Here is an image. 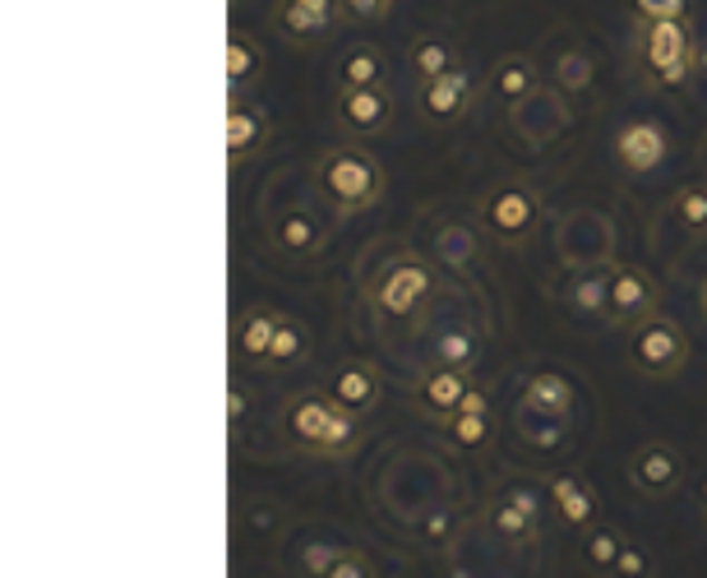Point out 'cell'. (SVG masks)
I'll return each instance as SVG.
<instances>
[{"label": "cell", "instance_id": "44dd1931", "mask_svg": "<svg viewBox=\"0 0 707 578\" xmlns=\"http://www.w3.org/2000/svg\"><path fill=\"white\" fill-rule=\"evenodd\" d=\"M485 88H490V98H495V102L518 107L522 98H532L537 88H541L537 60L532 56H504V60H495V70H490Z\"/></svg>", "mask_w": 707, "mask_h": 578}, {"label": "cell", "instance_id": "9c48e42d", "mask_svg": "<svg viewBox=\"0 0 707 578\" xmlns=\"http://www.w3.org/2000/svg\"><path fill=\"white\" fill-rule=\"evenodd\" d=\"M629 481H634L638 496L666 500V496L680 491V481H685V453L675 444H666V440L638 444L634 459H629Z\"/></svg>", "mask_w": 707, "mask_h": 578}, {"label": "cell", "instance_id": "4316f807", "mask_svg": "<svg viewBox=\"0 0 707 578\" xmlns=\"http://www.w3.org/2000/svg\"><path fill=\"white\" fill-rule=\"evenodd\" d=\"M305 356H311V333H305L301 320L283 315L278 333H273V347L264 356V371H292V366H301Z\"/></svg>", "mask_w": 707, "mask_h": 578}, {"label": "cell", "instance_id": "8d00e7d4", "mask_svg": "<svg viewBox=\"0 0 707 578\" xmlns=\"http://www.w3.org/2000/svg\"><path fill=\"white\" fill-rule=\"evenodd\" d=\"M453 532H458V519L449 509H430L425 519L416 523V537L425 541V546H449L453 541Z\"/></svg>", "mask_w": 707, "mask_h": 578}, {"label": "cell", "instance_id": "d4e9b609", "mask_svg": "<svg viewBox=\"0 0 707 578\" xmlns=\"http://www.w3.org/2000/svg\"><path fill=\"white\" fill-rule=\"evenodd\" d=\"M223 66H227V84H232V94H240V88L259 84V75H264V51H259V42H255V38L232 33V38H227V51H223Z\"/></svg>", "mask_w": 707, "mask_h": 578}, {"label": "cell", "instance_id": "f35d334b", "mask_svg": "<svg viewBox=\"0 0 707 578\" xmlns=\"http://www.w3.org/2000/svg\"><path fill=\"white\" fill-rule=\"evenodd\" d=\"M615 574H625V578H642V574H652V560L642 546L625 541V551H620V565H615Z\"/></svg>", "mask_w": 707, "mask_h": 578}, {"label": "cell", "instance_id": "8fae6325", "mask_svg": "<svg viewBox=\"0 0 707 578\" xmlns=\"http://www.w3.org/2000/svg\"><path fill=\"white\" fill-rule=\"evenodd\" d=\"M485 532H495L504 546H537L541 541V500L532 491H504L485 504Z\"/></svg>", "mask_w": 707, "mask_h": 578}, {"label": "cell", "instance_id": "836d02e7", "mask_svg": "<svg viewBox=\"0 0 707 578\" xmlns=\"http://www.w3.org/2000/svg\"><path fill=\"white\" fill-rule=\"evenodd\" d=\"M556 88L560 94H588L592 88V56L588 51H564L556 66Z\"/></svg>", "mask_w": 707, "mask_h": 578}, {"label": "cell", "instance_id": "f1b7e54d", "mask_svg": "<svg viewBox=\"0 0 707 578\" xmlns=\"http://www.w3.org/2000/svg\"><path fill=\"white\" fill-rule=\"evenodd\" d=\"M458 66V51L444 42V38H416L412 47H407V70L416 75V84L421 79H435V75H444V70H453Z\"/></svg>", "mask_w": 707, "mask_h": 578}, {"label": "cell", "instance_id": "7402d4cb", "mask_svg": "<svg viewBox=\"0 0 707 578\" xmlns=\"http://www.w3.org/2000/svg\"><path fill=\"white\" fill-rule=\"evenodd\" d=\"M268 139V116L259 107H245V102H232L227 107V158L232 167H240L245 158H255Z\"/></svg>", "mask_w": 707, "mask_h": 578}, {"label": "cell", "instance_id": "d6a6232c", "mask_svg": "<svg viewBox=\"0 0 707 578\" xmlns=\"http://www.w3.org/2000/svg\"><path fill=\"white\" fill-rule=\"evenodd\" d=\"M435 246H440V264H449V268H468L477 259V236L468 227H458V223L440 227Z\"/></svg>", "mask_w": 707, "mask_h": 578}, {"label": "cell", "instance_id": "5b68a950", "mask_svg": "<svg viewBox=\"0 0 707 578\" xmlns=\"http://www.w3.org/2000/svg\"><path fill=\"white\" fill-rule=\"evenodd\" d=\"M477 218L500 246H528L546 223V208H541V195L528 186V180H500V186H490L481 195Z\"/></svg>", "mask_w": 707, "mask_h": 578}, {"label": "cell", "instance_id": "7a4b0ae2", "mask_svg": "<svg viewBox=\"0 0 707 578\" xmlns=\"http://www.w3.org/2000/svg\"><path fill=\"white\" fill-rule=\"evenodd\" d=\"M315 195L343 213V218H356V213H371L384 199V167L371 148L356 144H328L315 158Z\"/></svg>", "mask_w": 707, "mask_h": 578}, {"label": "cell", "instance_id": "1f68e13d", "mask_svg": "<svg viewBox=\"0 0 707 578\" xmlns=\"http://www.w3.org/2000/svg\"><path fill=\"white\" fill-rule=\"evenodd\" d=\"M564 431H569V421L541 417V412H532V408H518V435H522V444L556 449V444H564Z\"/></svg>", "mask_w": 707, "mask_h": 578}, {"label": "cell", "instance_id": "2e32d148", "mask_svg": "<svg viewBox=\"0 0 707 578\" xmlns=\"http://www.w3.org/2000/svg\"><path fill=\"white\" fill-rule=\"evenodd\" d=\"M670 154V139L666 130L657 126V120L648 116H638V120H625L620 135H615V163H620L629 176H648L666 163Z\"/></svg>", "mask_w": 707, "mask_h": 578}, {"label": "cell", "instance_id": "83f0119b", "mask_svg": "<svg viewBox=\"0 0 707 578\" xmlns=\"http://www.w3.org/2000/svg\"><path fill=\"white\" fill-rule=\"evenodd\" d=\"M430 361H440V366H458V371H477L481 366V343L477 333L468 329H444L435 347H430Z\"/></svg>", "mask_w": 707, "mask_h": 578}, {"label": "cell", "instance_id": "4dcf8cb0", "mask_svg": "<svg viewBox=\"0 0 707 578\" xmlns=\"http://www.w3.org/2000/svg\"><path fill=\"white\" fill-rule=\"evenodd\" d=\"M670 218L689 236H707V186H680L670 195Z\"/></svg>", "mask_w": 707, "mask_h": 578}, {"label": "cell", "instance_id": "e575fe53", "mask_svg": "<svg viewBox=\"0 0 707 578\" xmlns=\"http://www.w3.org/2000/svg\"><path fill=\"white\" fill-rule=\"evenodd\" d=\"M634 23H661V19H689V0H629Z\"/></svg>", "mask_w": 707, "mask_h": 578}, {"label": "cell", "instance_id": "ab89813d", "mask_svg": "<svg viewBox=\"0 0 707 578\" xmlns=\"http://www.w3.org/2000/svg\"><path fill=\"white\" fill-rule=\"evenodd\" d=\"M343 6H347V14L361 19V23H380V19H389L393 0H343Z\"/></svg>", "mask_w": 707, "mask_h": 578}, {"label": "cell", "instance_id": "74e56055", "mask_svg": "<svg viewBox=\"0 0 707 578\" xmlns=\"http://www.w3.org/2000/svg\"><path fill=\"white\" fill-rule=\"evenodd\" d=\"M333 551H337V546H328V541H305V546H301V556H296L301 574H320V578H328Z\"/></svg>", "mask_w": 707, "mask_h": 578}, {"label": "cell", "instance_id": "4fadbf2b", "mask_svg": "<svg viewBox=\"0 0 707 578\" xmlns=\"http://www.w3.org/2000/svg\"><path fill=\"white\" fill-rule=\"evenodd\" d=\"M337 126L347 135L375 139L393 126V94L384 84H365V88H343L337 94Z\"/></svg>", "mask_w": 707, "mask_h": 578}, {"label": "cell", "instance_id": "30bf717a", "mask_svg": "<svg viewBox=\"0 0 707 578\" xmlns=\"http://www.w3.org/2000/svg\"><path fill=\"white\" fill-rule=\"evenodd\" d=\"M268 241L283 259H315L328 246V227L311 204H292L268 218Z\"/></svg>", "mask_w": 707, "mask_h": 578}, {"label": "cell", "instance_id": "484cf974", "mask_svg": "<svg viewBox=\"0 0 707 578\" xmlns=\"http://www.w3.org/2000/svg\"><path fill=\"white\" fill-rule=\"evenodd\" d=\"M384 51L375 42H356L337 60V84L343 88H365V84H384Z\"/></svg>", "mask_w": 707, "mask_h": 578}, {"label": "cell", "instance_id": "9a60e30c", "mask_svg": "<svg viewBox=\"0 0 707 578\" xmlns=\"http://www.w3.org/2000/svg\"><path fill=\"white\" fill-rule=\"evenodd\" d=\"M509 116H513L518 139L528 148H546L550 139H560L564 126H569V107H564L560 94H550V88H537L532 98H522L518 107H509Z\"/></svg>", "mask_w": 707, "mask_h": 578}, {"label": "cell", "instance_id": "3957f363", "mask_svg": "<svg viewBox=\"0 0 707 578\" xmlns=\"http://www.w3.org/2000/svg\"><path fill=\"white\" fill-rule=\"evenodd\" d=\"M440 292V268L430 264L425 255H389L380 268L371 287H365V301H371V311L384 320V324H397V320H416L430 301H435Z\"/></svg>", "mask_w": 707, "mask_h": 578}, {"label": "cell", "instance_id": "d590c367", "mask_svg": "<svg viewBox=\"0 0 707 578\" xmlns=\"http://www.w3.org/2000/svg\"><path fill=\"white\" fill-rule=\"evenodd\" d=\"M371 574H375V560L365 551H352V546H337V551H333L328 578H371Z\"/></svg>", "mask_w": 707, "mask_h": 578}, {"label": "cell", "instance_id": "6da1fadb", "mask_svg": "<svg viewBox=\"0 0 707 578\" xmlns=\"http://www.w3.org/2000/svg\"><path fill=\"white\" fill-rule=\"evenodd\" d=\"M283 431L301 453H311V459H333V463L352 459V453L361 449V440H365L361 417L347 412L333 393H315V389L296 393V399L283 408Z\"/></svg>", "mask_w": 707, "mask_h": 578}, {"label": "cell", "instance_id": "277c9868", "mask_svg": "<svg viewBox=\"0 0 707 578\" xmlns=\"http://www.w3.org/2000/svg\"><path fill=\"white\" fill-rule=\"evenodd\" d=\"M634 60L657 88H685L698 75V42L689 33V19L634 23Z\"/></svg>", "mask_w": 707, "mask_h": 578}, {"label": "cell", "instance_id": "603a6c76", "mask_svg": "<svg viewBox=\"0 0 707 578\" xmlns=\"http://www.w3.org/2000/svg\"><path fill=\"white\" fill-rule=\"evenodd\" d=\"M606 296H610V268H578L573 278L564 283V306L573 315L588 320H606Z\"/></svg>", "mask_w": 707, "mask_h": 578}, {"label": "cell", "instance_id": "e0dca14e", "mask_svg": "<svg viewBox=\"0 0 707 578\" xmlns=\"http://www.w3.org/2000/svg\"><path fill=\"white\" fill-rule=\"evenodd\" d=\"M328 393L347 412L356 417H371L380 403H384V380L375 366H365V361H343L333 375H328Z\"/></svg>", "mask_w": 707, "mask_h": 578}, {"label": "cell", "instance_id": "7bdbcfd3", "mask_svg": "<svg viewBox=\"0 0 707 578\" xmlns=\"http://www.w3.org/2000/svg\"><path fill=\"white\" fill-rule=\"evenodd\" d=\"M703 504H707V481H703Z\"/></svg>", "mask_w": 707, "mask_h": 578}, {"label": "cell", "instance_id": "ffe728a7", "mask_svg": "<svg viewBox=\"0 0 707 578\" xmlns=\"http://www.w3.org/2000/svg\"><path fill=\"white\" fill-rule=\"evenodd\" d=\"M550 509L560 513V523L573 532H588L597 523V491L582 477H556L550 481Z\"/></svg>", "mask_w": 707, "mask_h": 578}, {"label": "cell", "instance_id": "5bb4252c", "mask_svg": "<svg viewBox=\"0 0 707 578\" xmlns=\"http://www.w3.org/2000/svg\"><path fill=\"white\" fill-rule=\"evenodd\" d=\"M343 10H347L343 0H278V6H273V28H278V38H287V42H320L333 33V23Z\"/></svg>", "mask_w": 707, "mask_h": 578}, {"label": "cell", "instance_id": "f546056e", "mask_svg": "<svg viewBox=\"0 0 707 578\" xmlns=\"http://www.w3.org/2000/svg\"><path fill=\"white\" fill-rule=\"evenodd\" d=\"M620 551H625V537L615 532L610 523H592L588 532H582V560H588V569L615 574V565H620Z\"/></svg>", "mask_w": 707, "mask_h": 578}, {"label": "cell", "instance_id": "ba28073f", "mask_svg": "<svg viewBox=\"0 0 707 578\" xmlns=\"http://www.w3.org/2000/svg\"><path fill=\"white\" fill-rule=\"evenodd\" d=\"M657 278L642 264H615L610 268V296H606V324H638L657 315Z\"/></svg>", "mask_w": 707, "mask_h": 578}, {"label": "cell", "instance_id": "60d3db41", "mask_svg": "<svg viewBox=\"0 0 707 578\" xmlns=\"http://www.w3.org/2000/svg\"><path fill=\"white\" fill-rule=\"evenodd\" d=\"M245 417V393H240V384H232V421H240Z\"/></svg>", "mask_w": 707, "mask_h": 578}, {"label": "cell", "instance_id": "ee69618b", "mask_svg": "<svg viewBox=\"0 0 707 578\" xmlns=\"http://www.w3.org/2000/svg\"><path fill=\"white\" fill-rule=\"evenodd\" d=\"M703 186H707V180H703Z\"/></svg>", "mask_w": 707, "mask_h": 578}, {"label": "cell", "instance_id": "7c38bea8", "mask_svg": "<svg viewBox=\"0 0 707 578\" xmlns=\"http://www.w3.org/2000/svg\"><path fill=\"white\" fill-rule=\"evenodd\" d=\"M472 389H477L472 371H458V366H440V361H430V366L416 375V384H412V403L430 421H449L458 408H463V399H468Z\"/></svg>", "mask_w": 707, "mask_h": 578}, {"label": "cell", "instance_id": "b9f144b4", "mask_svg": "<svg viewBox=\"0 0 707 578\" xmlns=\"http://www.w3.org/2000/svg\"><path fill=\"white\" fill-rule=\"evenodd\" d=\"M698 311H703V320H707V278L698 283Z\"/></svg>", "mask_w": 707, "mask_h": 578}, {"label": "cell", "instance_id": "8992f818", "mask_svg": "<svg viewBox=\"0 0 707 578\" xmlns=\"http://www.w3.org/2000/svg\"><path fill=\"white\" fill-rule=\"evenodd\" d=\"M689 361V339L670 315H648L629 329V366L648 380H675Z\"/></svg>", "mask_w": 707, "mask_h": 578}, {"label": "cell", "instance_id": "52a82bcc", "mask_svg": "<svg viewBox=\"0 0 707 578\" xmlns=\"http://www.w3.org/2000/svg\"><path fill=\"white\" fill-rule=\"evenodd\" d=\"M472 102H477V79L463 66L416 84V116L425 126H458L472 111Z\"/></svg>", "mask_w": 707, "mask_h": 578}, {"label": "cell", "instance_id": "ac0fdd59", "mask_svg": "<svg viewBox=\"0 0 707 578\" xmlns=\"http://www.w3.org/2000/svg\"><path fill=\"white\" fill-rule=\"evenodd\" d=\"M440 431H444V440H449L458 453L485 449L490 435H495V412H490V399H485L481 389H472L468 399H463V408H458L449 421H440Z\"/></svg>", "mask_w": 707, "mask_h": 578}, {"label": "cell", "instance_id": "d6986e66", "mask_svg": "<svg viewBox=\"0 0 707 578\" xmlns=\"http://www.w3.org/2000/svg\"><path fill=\"white\" fill-rule=\"evenodd\" d=\"M518 408H532V412H541V417L569 421L573 408H578V393H573V384H569L560 371H537V375L522 380V399H518Z\"/></svg>", "mask_w": 707, "mask_h": 578}, {"label": "cell", "instance_id": "cb8c5ba5", "mask_svg": "<svg viewBox=\"0 0 707 578\" xmlns=\"http://www.w3.org/2000/svg\"><path fill=\"white\" fill-rule=\"evenodd\" d=\"M278 324H283L278 311L251 306V311L240 315V324H236V352H240L245 361H255V366H264V356H268V347H273V333H278Z\"/></svg>", "mask_w": 707, "mask_h": 578}]
</instances>
